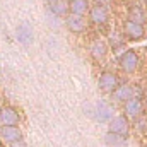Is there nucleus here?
Segmentation results:
<instances>
[{
  "label": "nucleus",
  "instance_id": "obj_1",
  "mask_svg": "<svg viewBox=\"0 0 147 147\" xmlns=\"http://www.w3.org/2000/svg\"><path fill=\"white\" fill-rule=\"evenodd\" d=\"M128 121L125 116H116V118H111V125H110V132L113 134H118L121 137H127L128 135Z\"/></svg>",
  "mask_w": 147,
  "mask_h": 147
},
{
  "label": "nucleus",
  "instance_id": "obj_2",
  "mask_svg": "<svg viewBox=\"0 0 147 147\" xmlns=\"http://www.w3.org/2000/svg\"><path fill=\"white\" fill-rule=\"evenodd\" d=\"M120 65H121V69L125 70V72H134L135 69H137V65H139V58H137V55L134 53V51H125L123 55H121V58H120Z\"/></svg>",
  "mask_w": 147,
  "mask_h": 147
},
{
  "label": "nucleus",
  "instance_id": "obj_3",
  "mask_svg": "<svg viewBox=\"0 0 147 147\" xmlns=\"http://www.w3.org/2000/svg\"><path fill=\"white\" fill-rule=\"evenodd\" d=\"M125 34L128 39H140L144 36V26L135 22V21H127L125 22Z\"/></svg>",
  "mask_w": 147,
  "mask_h": 147
},
{
  "label": "nucleus",
  "instance_id": "obj_4",
  "mask_svg": "<svg viewBox=\"0 0 147 147\" xmlns=\"http://www.w3.org/2000/svg\"><path fill=\"white\" fill-rule=\"evenodd\" d=\"M17 120H19V115L14 108H10V106L0 108V123L2 125H16Z\"/></svg>",
  "mask_w": 147,
  "mask_h": 147
},
{
  "label": "nucleus",
  "instance_id": "obj_5",
  "mask_svg": "<svg viewBox=\"0 0 147 147\" xmlns=\"http://www.w3.org/2000/svg\"><path fill=\"white\" fill-rule=\"evenodd\" d=\"M116 86H118V79H116L115 74L105 72L99 77V89H103L105 92H111Z\"/></svg>",
  "mask_w": 147,
  "mask_h": 147
},
{
  "label": "nucleus",
  "instance_id": "obj_6",
  "mask_svg": "<svg viewBox=\"0 0 147 147\" xmlns=\"http://www.w3.org/2000/svg\"><path fill=\"white\" fill-rule=\"evenodd\" d=\"M113 108H111L108 103H105V101H99L98 105H96V118L99 120V121H110L111 118H113Z\"/></svg>",
  "mask_w": 147,
  "mask_h": 147
},
{
  "label": "nucleus",
  "instance_id": "obj_7",
  "mask_svg": "<svg viewBox=\"0 0 147 147\" xmlns=\"http://www.w3.org/2000/svg\"><path fill=\"white\" fill-rule=\"evenodd\" d=\"M67 28H69L70 31H74V33H82L84 28H86L84 19H82L79 14H70V16L67 17Z\"/></svg>",
  "mask_w": 147,
  "mask_h": 147
},
{
  "label": "nucleus",
  "instance_id": "obj_8",
  "mask_svg": "<svg viewBox=\"0 0 147 147\" xmlns=\"http://www.w3.org/2000/svg\"><path fill=\"white\" fill-rule=\"evenodd\" d=\"M17 39H19V43H22V45L33 43V29H31L29 24H21V26L17 28Z\"/></svg>",
  "mask_w": 147,
  "mask_h": 147
},
{
  "label": "nucleus",
  "instance_id": "obj_9",
  "mask_svg": "<svg viewBox=\"0 0 147 147\" xmlns=\"http://www.w3.org/2000/svg\"><path fill=\"white\" fill-rule=\"evenodd\" d=\"M91 19H92V22H96V24H105V22L108 21V12H106V9L101 7V5L92 7V9H91Z\"/></svg>",
  "mask_w": 147,
  "mask_h": 147
},
{
  "label": "nucleus",
  "instance_id": "obj_10",
  "mask_svg": "<svg viewBox=\"0 0 147 147\" xmlns=\"http://www.w3.org/2000/svg\"><path fill=\"white\" fill-rule=\"evenodd\" d=\"M2 137L7 140V142H12L16 139H21V130L17 125H3L2 128Z\"/></svg>",
  "mask_w": 147,
  "mask_h": 147
},
{
  "label": "nucleus",
  "instance_id": "obj_11",
  "mask_svg": "<svg viewBox=\"0 0 147 147\" xmlns=\"http://www.w3.org/2000/svg\"><path fill=\"white\" fill-rule=\"evenodd\" d=\"M140 111H142V105H140L139 99L130 98V99L125 101V113H127L128 116H139Z\"/></svg>",
  "mask_w": 147,
  "mask_h": 147
},
{
  "label": "nucleus",
  "instance_id": "obj_12",
  "mask_svg": "<svg viewBox=\"0 0 147 147\" xmlns=\"http://www.w3.org/2000/svg\"><path fill=\"white\" fill-rule=\"evenodd\" d=\"M113 92H115V99L116 101H127V99H130L132 98V87L130 86H116L115 89H113Z\"/></svg>",
  "mask_w": 147,
  "mask_h": 147
},
{
  "label": "nucleus",
  "instance_id": "obj_13",
  "mask_svg": "<svg viewBox=\"0 0 147 147\" xmlns=\"http://www.w3.org/2000/svg\"><path fill=\"white\" fill-rule=\"evenodd\" d=\"M91 53H92L94 58H103V57L106 55V43L101 41V39L94 41L92 46H91Z\"/></svg>",
  "mask_w": 147,
  "mask_h": 147
},
{
  "label": "nucleus",
  "instance_id": "obj_14",
  "mask_svg": "<svg viewBox=\"0 0 147 147\" xmlns=\"http://www.w3.org/2000/svg\"><path fill=\"white\" fill-rule=\"evenodd\" d=\"M87 0H70V10H72V14H79V16H82L86 10H87Z\"/></svg>",
  "mask_w": 147,
  "mask_h": 147
},
{
  "label": "nucleus",
  "instance_id": "obj_15",
  "mask_svg": "<svg viewBox=\"0 0 147 147\" xmlns=\"http://www.w3.org/2000/svg\"><path fill=\"white\" fill-rule=\"evenodd\" d=\"M50 7H51L53 14H57V16H63L69 9L63 0H50Z\"/></svg>",
  "mask_w": 147,
  "mask_h": 147
},
{
  "label": "nucleus",
  "instance_id": "obj_16",
  "mask_svg": "<svg viewBox=\"0 0 147 147\" xmlns=\"http://www.w3.org/2000/svg\"><path fill=\"white\" fill-rule=\"evenodd\" d=\"M130 21H135L139 24H144L146 22V12L140 9V7H134L130 10Z\"/></svg>",
  "mask_w": 147,
  "mask_h": 147
},
{
  "label": "nucleus",
  "instance_id": "obj_17",
  "mask_svg": "<svg viewBox=\"0 0 147 147\" xmlns=\"http://www.w3.org/2000/svg\"><path fill=\"white\" fill-rule=\"evenodd\" d=\"M106 142H108L110 147H123V137L118 135V134L110 132V134L106 135Z\"/></svg>",
  "mask_w": 147,
  "mask_h": 147
},
{
  "label": "nucleus",
  "instance_id": "obj_18",
  "mask_svg": "<svg viewBox=\"0 0 147 147\" xmlns=\"http://www.w3.org/2000/svg\"><path fill=\"white\" fill-rule=\"evenodd\" d=\"M10 147H26V142L22 139H16V140L10 142Z\"/></svg>",
  "mask_w": 147,
  "mask_h": 147
},
{
  "label": "nucleus",
  "instance_id": "obj_19",
  "mask_svg": "<svg viewBox=\"0 0 147 147\" xmlns=\"http://www.w3.org/2000/svg\"><path fill=\"white\" fill-rule=\"evenodd\" d=\"M142 2H147V0H142Z\"/></svg>",
  "mask_w": 147,
  "mask_h": 147
}]
</instances>
